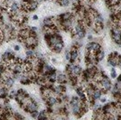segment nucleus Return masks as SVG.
Segmentation results:
<instances>
[{
	"mask_svg": "<svg viewBox=\"0 0 121 120\" xmlns=\"http://www.w3.org/2000/svg\"><path fill=\"white\" fill-rule=\"evenodd\" d=\"M104 56H105V52H104V51L101 49L100 51H99L98 52H97V55H96V59L98 61H100L104 59Z\"/></svg>",
	"mask_w": 121,
	"mask_h": 120,
	"instance_id": "8",
	"label": "nucleus"
},
{
	"mask_svg": "<svg viewBox=\"0 0 121 120\" xmlns=\"http://www.w3.org/2000/svg\"><path fill=\"white\" fill-rule=\"evenodd\" d=\"M62 48H63V43H62V42L58 43H55V44L52 45V51H55V52H60L61 50H62Z\"/></svg>",
	"mask_w": 121,
	"mask_h": 120,
	"instance_id": "5",
	"label": "nucleus"
},
{
	"mask_svg": "<svg viewBox=\"0 0 121 120\" xmlns=\"http://www.w3.org/2000/svg\"><path fill=\"white\" fill-rule=\"evenodd\" d=\"M58 83L60 84H66L68 82V76L64 75V74H59L57 76V80Z\"/></svg>",
	"mask_w": 121,
	"mask_h": 120,
	"instance_id": "3",
	"label": "nucleus"
},
{
	"mask_svg": "<svg viewBox=\"0 0 121 120\" xmlns=\"http://www.w3.org/2000/svg\"><path fill=\"white\" fill-rule=\"evenodd\" d=\"M88 38H89V40H92V36H91V35H89Z\"/></svg>",
	"mask_w": 121,
	"mask_h": 120,
	"instance_id": "20",
	"label": "nucleus"
},
{
	"mask_svg": "<svg viewBox=\"0 0 121 120\" xmlns=\"http://www.w3.org/2000/svg\"><path fill=\"white\" fill-rule=\"evenodd\" d=\"M39 115V112L37 111V110H35V111H32L31 112V116H32V117H34V118H36L37 116Z\"/></svg>",
	"mask_w": 121,
	"mask_h": 120,
	"instance_id": "13",
	"label": "nucleus"
},
{
	"mask_svg": "<svg viewBox=\"0 0 121 120\" xmlns=\"http://www.w3.org/2000/svg\"><path fill=\"white\" fill-rule=\"evenodd\" d=\"M117 81H118V82H120L121 83V74L119 76H118V78H117Z\"/></svg>",
	"mask_w": 121,
	"mask_h": 120,
	"instance_id": "18",
	"label": "nucleus"
},
{
	"mask_svg": "<svg viewBox=\"0 0 121 120\" xmlns=\"http://www.w3.org/2000/svg\"><path fill=\"white\" fill-rule=\"evenodd\" d=\"M14 79H12V78H7V79H5V82H4V84L5 86L8 89V88H11L12 86L14 85Z\"/></svg>",
	"mask_w": 121,
	"mask_h": 120,
	"instance_id": "7",
	"label": "nucleus"
},
{
	"mask_svg": "<svg viewBox=\"0 0 121 120\" xmlns=\"http://www.w3.org/2000/svg\"><path fill=\"white\" fill-rule=\"evenodd\" d=\"M87 51H93V52H98L99 51L101 50L100 45L98 43H94V42H91L90 43L87 44Z\"/></svg>",
	"mask_w": 121,
	"mask_h": 120,
	"instance_id": "1",
	"label": "nucleus"
},
{
	"mask_svg": "<svg viewBox=\"0 0 121 120\" xmlns=\"http://www.w3.org/2000/svg\"><path fill=\"white\" fill-rule=\"evenodd\" d=\"M21 83L22 84H24V85H29L32 83V80H30V78L29 77H26V76H22V78H21Z\"/></svg>",
	"mask_w": 121,
	"mask_h": 120,
	"instance_id": "6",
	"label": "nucleus"
},
{
	"mask_svg": "<svg viewBox=\"0 0 121 120\" xmlns=\"http://www.w3.org/2000/svg\"><path fill=\"white\" fill-rule=\"evenodd\" d=\"M33 19H34V20H37V19H38V16H37V15H34V16H33Z\"/></svg>",
	"mask_w": 121,
	"mask_h": 120,
	"instance_id": "19",
	"label": "nucleus"
},
{
	"mask_svg": "<svg viewBox=\"0 0 121 120\" xmlns=\"http://www.w3.org/2000/svg\"><path fill=\"white\" fill-rule=\"evenodd\" d=\"M20 50V47L18 45H15V51H19Z\"/></svg>",
	"mask_w": 121,
	"mask_h": 120,
	"instance_id": "17",
	"label": "nucleus"
},
{
	"mask_svg": "<svg viewBox=\"0 0 121 120\" xmlns=\"http://www.w3.org/2000/svg\"><path fill=\"white\" fill-rule=\"evenodd\" d=\"M19 10H20V6L18 5V4H16V3H13V4L10 5V7H9L10 14H13V15L16 14Z\"/></svg>",
	"mask_w": 121,
	"mask_h": 120,
	"instance_id": "4",
	"label": "nucleus"
},
{
	"mask_svg": "<svg viewBox=\"0 0 121 120\" xmlns=\"http://www.w3.org/2000/svg\"><path fill=\"white\" fill-rule=\"evenodd\" d=\"M110 76L112 79H116L117 78V73H116V70H115V69L114 68H112L110 70Z\"/></svg>",
	"mask_w": 121,
	"mask_h": 120,
	"instance_id": "12",
	"label": "nucleus"
},
{
	"mask_svg": "<svg viewBox=\"0 0 121 120\" xmlns=\"http://www.w3.org/2000/svg\"><path fill=\"white\" fill-rule=\"evenodd\" d=\"M26 55H27V57H28V58H31V57H33L35 54H34V51L30 49V50H28L27 51H26Z\"/></svg>",
	"mask_w": 121,
	"mask_h": 120,
	"instance_id": "14",
	"label": "nucleus"
},
{
	"mask_svg": "<svg viewBox=\"0 0 121 120\" xmlns=\"http://www.w3.org/2000/svg\"><path fill=\"white\" fill-rule=\"evenodd\" d=\"M101 83H102V86H103V88L105 89L106 90L108 91H109L111 90V88H112V84H111V81L109 80V79L107 77L106 75H104V78H103V80L101 81Z\"/></svg>",
	"mask_w": 121,
	"mask_h": 120,
	"instance_id": "2",
	"label": "nucleus"
},
{
	"mask_svg": "<svg viewBox=\"0 0 121 120\" xmlns=\"http://www.w3.org/2000/svg\"><path fill=\"white\" fill-rule=\"evenodd\" d=\"M85 34H86L85 29H82V30L77 32V33L75 34V35H76V37H77V38H79V39H82V38L85 36Z\"/></svg>",
	"mask_w": 121,
	"mask_h": 120,
	"instance_id": "10",
	"label": "nucleus"
},
{
	"mask_svg": "<svg viewBox=\"0 0 121 120\" xmlns=\"http://www.w3.org/2000/svg\"><path fill=\"white\" fill-rule=\"evenodd\" d=\"M106 98H105V97H104V98H100V101L101 102H102V103H105V102H106Z\"/></svg>",
	"mask_w": 121,
	"mask_h": 120,
	"instance_id": "16",
	"label": "nucleus"
},
{
	"mask_svg": "<svg viewBox=\"0 0 121 120\" xmlns=\"http://www.w3.org/2000/svg\"><path fill=\"white\" fill-rule=\"evenodd\" d=\"M71 51H67V52L65 53V58H66V60H71Z\"/></svg>",
	"mask_w": 121,
	"mask_h": 120,
	"instance_id": "15",
	"label": "nucleus"
},
{
	"mask_svg": "<svg viewBox=\"0 0 121 120\" xmlns=\"http://www.w3.org/2000/svg\"><path fill=\"white\" fill-rule=\"evenodd\" d=\"M101 97V91L100 90H95L94 91H93V94H92V98L94 99L95 100L99 99H100Z\"/></svg>",
	"mask_w": 121,
	"mask_h": 120,
	"instance_id": "9",
	"label": "nucleus"
},
{
	"mask_svg": "<svg viewBox=\"0 0 121 120\" xmlns=\"http://www.w3.org/2000/svg\"><path fill=\"white\" fill-rule=\"evenodd\" d=\"M38 119H46L47 118V111L46 110H43L39 113V115L37 116Z\"/></svg>",
	"mask_w": 121,
	"mask_h": 120,
	"instance_id": "11",
	"label": "nucleus"
}]
</instances>
